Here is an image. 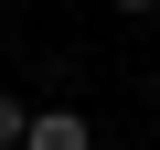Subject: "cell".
<instances>
[{
    "label": "cell",
    "instance_id": "7a4b0ae2",
    "mask_svg": "<svg viewBox=\"0 0 160 150\" xmlns=\"http://www.w3.org/2000/svg\"><path fill=\"white\" fill-rule=\"evenodd\" d=\"M22 118H32L22 97H0V150H22Z\"/></svg>",
    "mask_w": 160,
    "mask_h": 150
},
{
    "label": "cell",
    "instance_id": "6da1fadb",
    "mask_svg": "<svg viewBox=\"0 0 160 150\" xmlns=\"http://www.w3.org/2000/svg\"><path fill=\"white\" fill-rule=\"evenodd\" d=\"M22 150H96V129L75 118V107H32L22 118Z\"/></svg>",
    "mask_w": 160,
    "mask_h": 150
},
{
    "label": "cell",
    "instance_id": "3957f363",
    "mask_svg": "<svg viewBox=\"0 0 160 150\" xmlns=\"http://www.w3.org/2000/svg\"><path fill=\"white\" fill-rule=\"evenodd\" d=\"M107 11H128V22H139V11H160V0H107Z\"/></svg>",
    "mask_w": 160,
    "mask_h": 150
}]
</instances>
